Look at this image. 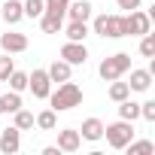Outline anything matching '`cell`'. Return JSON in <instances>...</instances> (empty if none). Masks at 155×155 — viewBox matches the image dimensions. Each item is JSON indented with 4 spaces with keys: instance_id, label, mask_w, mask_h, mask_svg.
<instances>
[{
    "instance_id": "1",
    "label": "cell",
    "mask_w": 155,
    "mask_h": 155,
    "mask_svg": "<svg viewBox=\"0 0 155 155\" xmlns=\"http://www.w3.org/2000/svg\"><path fill=\"white\" fill-rule=\"evenodd\" d=\"M49 104L55 113H64V110H73V107H79L82 104V88L76 85V82H61L58 91H49Z\"/></svg>"
},
{
    "instance_id": "2",
    "label": "cell",
    "mask_w": 155,
    "mask_h": 155,
    "mask_svg": "<svg viewBox=\"0 0 155 155\" xmlns=\"http://www.w3.org/2000/svg\"><path fill=\"white\" fill-rule=\"evenodd\" d=\"M131 70V55L128 52H116V55H110V58H104L101 61V67H97V73L104 76L107 82H113V79H122V76Z\"/></svg>"
},
{
    "instance_id": "3",
    "label": "cell",
    "mask_w": 155,
    "mask_h": 155,
    "mask_svg": "<svg viewBox=\"0 0 155 155\" xmlns=\"http://www.w3.org/2000/svg\"><path fill=\"white\" fill-rule=\"evenodd\" d=\"M104 137H107V143H110L113 149H125V146L134 140V125L125 122V119H119V122H113V125H104Z\"/></svg>"
},
{
    "instance_id": "4",
    "label": "cell",
    "mask_w": 155,
    "mask_h": 155,
    "mask_svg": "<svg viewBox=\"0 0 155 155\" xmlns=\"http://www.w3.org/2000/svg\"><path fill=\"white\" fill-rule=\"evenodd\" d=\"M149 28H152L149 12L131 9L128 15H122V37H143V34H149Z\"/></svg>"
},
{
    "instance_id": "5",
    "label": "cell",
    "mask_w": 155,
    "mask_h": 155,
    "mask_svg": "<svg viewBox=\"0 0 155 155\" xmlns=\"http://www.w3.org/2000/svg\"><path fill=\"white\" fill-rule=\"evenodd\" d=\"M94 34L110 37V40H119L122 37V15H97L94 18Z\"/></svg>"
},
{
    "instance_id": "6",
    "label": "cell",
    "mask_w": 155,
    "mask_h": 155,
    "mask_svg": "<svg viewBox=\"0 0 155 155\" xmlns=\"http://www.w3.org/2000/svg\"><path fill=\"white\" fill-rule=\"evenodd\" d=\"M61 58H64L70 67H76V64H85V61H88V49H85V43L67 40V43L61 46Z\"/></svg>"
},
{
    "instance_id": "7",
    "label": "cell",
    "mask_w": 155,
    "mask_h": 155,
    "mask_svg": "<svg viewBox=\"0 0 155 155\" xmlns=\"http://www.w3.org/2000/svg\"><path fill=\"white\" fill-rule=\"evenodd\" d=\"M28 88L34 91V97L46 101L49 91H52V79H49V73H46V70H34V73L28 76Z\"/></svg>"
},
{
    "instance_id": "8",
    "label": "cell",
    "mask_w": 155,
    "mask_h": 155,
    "mask_svg": "<svg viewBox=\"0 0 155 155\" xmlns=\"http://www.w3.org/2000/svg\"><path fill=\"white\" fill-rule=\"evenodd\" d=\"M82 146V137H79V131H73V128H64V131H58V149L61 152H76Z\"/></svg>"
},
{
    "instance_id": "9",
    "label": "cell",
    "mask_w": 155,
    "mask_h": 155,
    "mask_svg": "<svg viewBox=\"0 0 155 155\" xmlns=\"http://www.w3.org/2000/svg\"><path fill=\"white\" fill-rule=\"evenodd\" d=\"M18 146H21V131L12 125V128H6L3 134H0V149H3L6 155H15L18 152Z\"/></svg>"
},
{
    "instance_id": "10",
    "label": "cell",
    "mask_w": 155,
    "mask_h": 155,
    "mask_svg": "<svg viewBox=\"0 0 155 155\" xmlns=\"http://www.w3.org/2000/svg\"><path fill=\"white\" fill-rule=\"evenodd\" d=\"M0 46H3L6 55H15V52H25V49H28V37L12 31V34H3V37H0Z\"/></svg>"
},
{
    "instance_id": "11",
    "label": "cell",
    "mask_w": 155,
    "mask_h": 155,
    "mask_svg": "<svg viewBox=\"0 0 155 155\" xmlns=\"http://www.w3.org/2000/svg\"><path fill=\"white\" fill-rule=\"evenodd\" d=\"M91 3L88 0H76V3H70L67 6V15H70V21H88L91 18Z\"/></svg>"
},
{
    "instance_id": "12",
    "label": "cell",
    "mask_w": 155,
    "mask_h": 155,
    "mask_svg": "<svg viewBox=\"0 0 155 155\" xmlns=\"http://www.w3.org/2000/svg\"><path fill=\"white\" fill-rule=\"evenodd\" d=\"M79 137H82V140H91V143H94V140H101V137H104V122H101V119H94V116H91V119H85V122H82Z\"/></svg>"
},
{
    "instance_id": "13",
    "label": "cell",
    "mask_w": 155,
    "mask_h": 155,
    "mask_svg": "<svg viewBox=\"0 0 155 155\" xmlns=\"http://www.w3.org/2000/svg\"><path fill=\"white\" fill-rule=\"evenodd\" d=\"M149 85H152V70H131V82H128L131 91H149Z\"/></svg>"
},
{
    "instance_id": "14",
    "label": "cell",
    "mask_w": 155,
    "mask_h": 155,
    "mask_svg": "<svg viewBox=\"0 0 155 155\" xmlns=\"http://www.w3.org/2000/svg\"><path fill=\"white\" fill-rule=\"evenodd\" d=\"M46 73H49V79H52V82H67V79H70V73H73V67H70L64 58H58Z\"/></svg>"
},
{
    "instance_id": "15",
    "label": "cell",
    "mask_w": 155,
    "mask_h": 155,
    "mask_svg": "<svg viewBox=\"0 0 155 155\" xmlns=\"http://www.w3.org/2000/svg\"><path fill=\"white\" fill-rule=\"evenodd\" d=\"M25 18V6L18 3V0H6L3 3V21L6 25H18Z\"/></svg>"
},
{
    "instance_id": "16",
    "label": "cell",
    "mask_w": 155,
    "mask_h": 155,
    "mask_svg": "<svg viewBox=\"0 0 155 155\" xmlns=\"http://www.w3.org/2000/svg\"><path fill=\"white\" fill-rule=\"evenodd\" d=\"M40 28H43V34H61L64 18H61V15H49V12H43V15H40Z\"/></svg>"
},
{
    "instance_id": "17",
    "label": "cell",
    "mask_w": 155,
    "mask_h": 155,
    "mask_svg": "<svg viewBox=\"0 0 155 155\" xmlns=\"http://www.w3.org/2000/svg\"><path fill=\"white\" fill-rule=\"evenodd\" d=\"M119 119H125V122H134V119H140V104H134L131 97L119 101Z\"/></svg>"
},
{
    "instance_id": "18",
    "label": "cell",
    "mask_w": 155,
    "mask_h": 155,
    "mask_svg": "<svg viewBox=\"0 0 155 155\" xmlns=\"http://www.w3.org/2000/svg\"><path fill=\"white\" fill-rule=\"evenodd\" d=\"M34 125L43 128V131H55V125H58V113H55V110H43V113L34 119Z\"/></svg>"
},
{
    "instance_id": "19",
    "label": "cell",
    "mask_w": 155,
    "mask_h": 155,
    "mask_svg": "<svg viewBox=\"0 0 155 155\" xmlns=\"http://www.w3.org/2000/svg\"><path fill=\"white\" fill-rule=\"evenodd\" d=\"M125 149H128L131 155H152V152H155V143H152V140H131Z\"/></svg>"
},
{
    "instance_id": "20",
    "label": "cell",
    "mask_w": 155,
    "mask_h": 155,
    "mask_svg": "<svg viewBox=\"0 0 155 155\" xmlns=\"http://www.w3.org/2000/svg\"><path fill=\"white\" fill-rule=\"evenodd\" d=\"M85 37H88V25H85V21H70V25H67V40L82 43Z\"/></svg>"
},
{
    "instance_id": "21",
    "label": "cell",
    "mask_w": 155,
    "mask_h": 155,
    "mask_svg": "<svg viewBox=\"0 0 155 155\" xmlns=\"http://www.w3.org/2000/svg\"><path fill=\"white\" fill-rule=\"evenodd\" d=\"M43 3H46V9L43 12H49V15H67V6H70V0H43Z\"/></svg>"
},
{
    "instance_id": "22",
    "label": "cell",
    "mask_w": 155,
    "mask_h": 155,
    "mask_svg": "<svg viewBox=\"0 0 155 155\" xmlns=\"http://www.w3.org/2000/svg\"><path fill=\"white\" fill-rule=\"evenodd\" d=\"M110 97L119 104V101H125V97H131V88H128V82H119V79H113V85H110Z\"/></svg>"
},
{
    "instance_id": "23",
    "label": "cell",
    "mask_w": 155,
    "mask_h": 155,
    "mask_svg": "<svg viewBox=\"0 0 155 155\" xmlns=\"http://www.w3.org/2000/svg\"><path fill=\"white\" fill-rule=\"evenodd\" d=\"M6 82H9V88H12V91H25V88H28V73H21V70H12Z\"/></svg>"
},
{
    "instance_id": "24",
    "label": "cell",
    "mask_w": 155,
    "mask_h": 155,
    "mask_svg": "<svg viewBox=\"0 0 155 155\" xmlns=\"http://www.w3.org/2000/svg\"><path fill=\"white\" fill-rule=\"evenodd\" d=\"M0 101H3V113H15V110H21V97H18V91H6Z\"/></svg>"
},
{
    "instance_id": "25",
    "label": "cell",
    "mask_w": 155,
    "mask_h": 155,
    "mask_svg": "<svg viewBox=\"0 0 155 155\" xmlns=\"http://www.w3.org/2000/svg\"><path fill=\"white\" fill-rule=\"evenodd\" d=\"M21 6H25V15H28V18H40V15H43V9H46L43 0H25Z\"/></svg>"
},
{
    "instance_id": "26",
    "label": "cell",
    "mask_w": 155,
    "mask_h": 155,
    "mask_svg": "<svg viewBox=\"0 0 155 155\" xmlns=\"http://www.w3.org/2000/svg\"><path fill=\"white\" fill-rule=\"evenodd\" d=\"M140 55H143V58H155V34H143V40H140Z\"/></svg>"
},
{
    "instance_id": "27",
    "label": "cell",
    "mask_w": 155,
    "mask_h": 155,
    "mask_svg": "<svg viewBox=\"0 0 155 155\" xmlns=\"http://www.w3.org/2000/svg\"><path fill=\"white\" fill-rule=\"evenodd\" d=\"M15 128H18V131L34 128V113H28V110H15Z\"/></svg>"
},
{
    "instance_id": "28",
    "label": "cell",
    "mask_w": 155,
    "mask_h": 155,
    "mask_svg": "<svg viewBox=\"0 0 155 155\" xmlns=\"http://www.w3.org/2000/svg\"><path fill=\"white\" fill-rule=\"evenodd\" d=\"M12 70H15V64H12V58H9V55H3V58H0V82H6Z\"/></svg>"
},
{
    "instance_id": "29",
    "label": "cell",
    "mask_w": 155,
    "mask_h": 155,
    "mask_svg": "<svg viewBox=\"0 0 155 155\" xmlns=\"http://www.w3.org/2000/svg\"><path fill=\"white\" fill-rule=\"evenodd\" d=\"M140 116H143L146 122H155V101H146V104H140Z\"/></svg>"
},
{
    "instance_id": "30",
    "label": "cell",
    "mask_w": 155,
    "mask_h": 155,
    "mask_svg": "<svg viewBox=\"0 0 155 155\" xmlns=\"http://www.w3.org/2000/svg\"><path fill=\"white\" fill-rule=\"evenodd\" d=\"M116 3H119V9H140V0H116Z\"/></svg>"
},
{
    "instance_id": "31",
    "label": "cell",
    "mask_w": 155,
    "mask_h": 155,
    "mask_svg": "<svg viewBox=\"0 0 155 155\" xmlns=\"http://www.w3.org/2000/svg\"><path fill=\"white\" fill-rule=\"evenodd\" d=\"M58 152H61L58 146H46V149H43V155H58Z\"/></svg>"
},
{
    "instance_id": "32",
    "label": "cell",
    "mask_w": 155,
    "mask_h": 155,
    "mask_svg": "<svg viewBox=\"0 0 155 155\" xmlns=\"http://www.w3.org/2000/svg\"><path fill=\"white\" fill-rule=\"evenodd\" d=\"M0 116H3V101H0Z\"/></svg>"
}]
</instances>
